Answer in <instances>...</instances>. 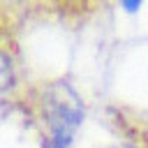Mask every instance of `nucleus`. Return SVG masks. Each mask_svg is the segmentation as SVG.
Returning <instances> with one entry per match:
<instances>
[{
    "label": "nucleus",
    "instance_id": "nucleus-1",
    "mask_svg": "<svg viewBox=\"0 0 148 148\" xmlns=\"http://www.w3.org/2000/svg\"><path fill=\"white\" fill-rule=\"evenodd\" d=\"M76 111L67 104H58L49 113V130H51V148H67V143L74 136L76 127Z\"/></svg>",
    "mask_w": 148,
    "mask_h": 148
},
{
    "label": "nucleus",
    "instance_id": "nucleus-2",
    "mask_svg": "<svg viewBox=\"0 0 148 148\" xmlns=\"http://www.w3.org/2000/svg\"><path fill=\"white\" fill-rule=\"evenodd\" d=\"M141 2H143V0H123V7H125L127 12H136Z\"/></svg>",
    "mask_w": 148,
    "mask_h": 148
}]
</instances>
